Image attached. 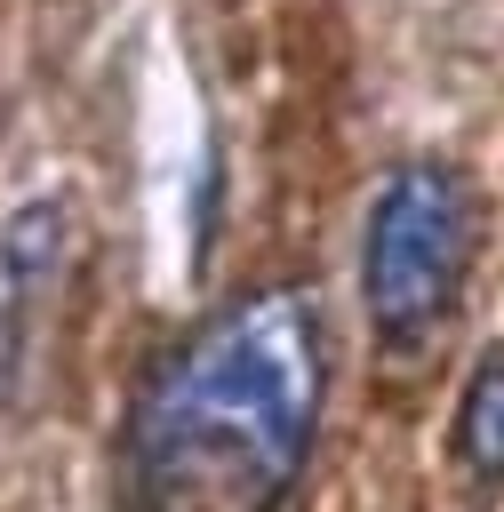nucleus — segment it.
<instances>
[{
  "label": "nucleus",
  "mask_w": 504,
  "mask_h": 512,
  "mask_svg": "<svg viewBox=\"0 0 504 512\" xmlns=\"http://www.w3.org/2000/svg\"><path fill=\"white\" fill-rule=\"evenodd\" d=\"M328 344L304 288H256L200 320L128 416L136 512H272L320 424Z\"/></svg>",
  "instance_id": "f257e3e1"
},
{
  "label": "nucleus",
  "mask_w": 504,
  "mask_h": 512,
  "mask_svg": "<svg viewBox=\"0 0 504 512\" xmlns=\"http://www.w3.org/2000/svg\"><path fill=\"white\" fill-rule=\"evenodd\" d=\"M464 256H472V208H464L456 168H440V160L392 168L368 208V256H360L368 320L392 344L432 336L464 288Z\"/></svg>",
  "instance_id": "f03ea898"
},
{
  "label": "nucleus",
  "mask_w": 504,
  "mask_h": 512,
  "mask_svg": "<svg viewBox=\"0 0 504 512\" xmlns=\"http://www.w3.org/2000/svg\"><path fill=\"white\" fill-rule=\"evenodd\" d=\"M456 456L472 480H504V344L480 352L472 384H464V408H456Z\"/></svg>",
  "instance_id": "7ed1b4c3"
}]
</instances>
